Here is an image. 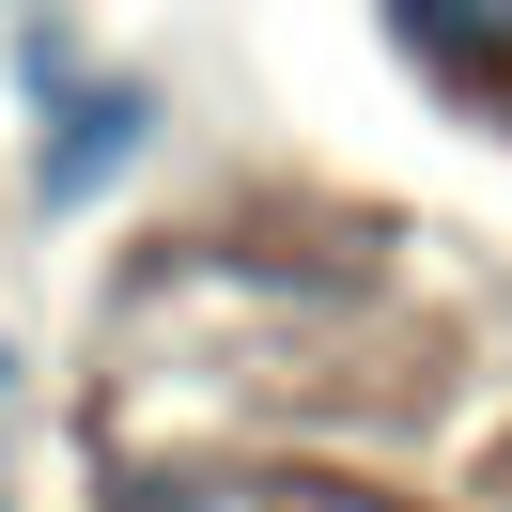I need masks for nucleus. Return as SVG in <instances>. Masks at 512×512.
Returning a JSON list of instances; mask_svg holds the SVG:
<instances>
[{"label": "nucleus", "instance_id": "obj_2", "mask_svg": "<svg viewBox=\"0 0 512 512\" xmlns=\"http://www.w3.org/2000/svg\"><path fill=\"white\" fill-rule=\"evenodd\" d=\"M388 16H404V47L435 78H497L512 63V0H388Z\"/></svg>", "mask_w": 512, "mask_h": 512}, {"label": "nucleus", "instance_id": "obj_1", "mask_svg": "<svg viewBox=\"0 0 512 512\" xmlns=\"http://www.w3.org/2000/svg\"><path fill=\"white\" fill-rule=\"evenodd\" d=\"M47 125H63V140L32 156V202H47V218H78V202H94L140 140H156V94H140V78H63V94H47Z\"/></svg>", "mask_w": 512, "mask_h": 512}]
</instances>
